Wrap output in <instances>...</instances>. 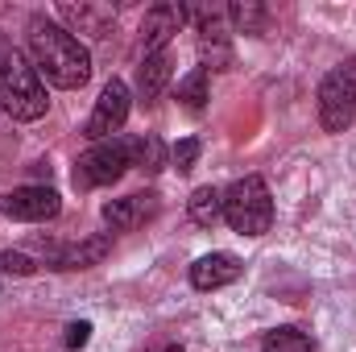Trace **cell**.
Returning a JSON list of instances; mask_svg holds the SVG:
<instances>
[{"label": "cell", "instance_id": "1", "mask_svg": "<svg viewBox=\"0 0 356 352\" xmlns=\"http://www.w3.org/2000/svg\"><path fill=\"white\" fill-rule=\"evenodd\" d=\"M29 63L46 83L63 91H75L91 79L88 46L71 29L54 25L50 17H29Z\"/></svg>", "mask_w": 356, "mask_h": 352}, {"label": "cell", "instance_id": "2", "mask_svg": "<svg viewBox=\"0 0 356 352\" xmlns=\"http://www.w3.org/2000/svg\"><path fill=\"white\" fill-rule=\"evenodd\" d=\"M0 108L13 120H38L50 108L42 75L8 38H0Z\"/></svg>", "mask_w": 356, "mask_h": 352}, {"label": "cell", "instance_id": "3", "mask_svg": "<svg viewBox=\"0 0 356 352\" xmlns=\"http://www.w3.org/2000/svg\"><path fill=\"white\" fill-rule=\"evenodd\" d=\"M224 220L241 237H261V232H269L273 228V195H269L266 178L261 175L236 178L224 191Z\"/></svg>", "mask_w": 356, "mask_h": 352}, {"label": "cell", "instance_id": "4", "mask_svg": "<svg viewBox=\"0 0 356 352\" xmlns=\"http://www.w3.org/2000/svg\"><path fill=\"white\" fill-rule=\"evenodd\" d=\"M356 120V58L332 67L319 83V125L323 133H344Z\"/></svg>", "mask_w": 356, "mask_h": 352}, {"label": "cell", "instance_id": "5", "mask_svg": "<svg viewBox=\"0 0 356 352\" xmlns=\"http://www.w3.org/2000/svg\"><path fill=\"white\" fill-rule=\"evenodd\" d=\"M133 166V137H108L95 141L88 154H79L75 162V186L91 191V186H108Z\"/></svg>", "mask_w": 356, "mask_h": 352}, {"label": "cell", "instance_id": "6", "mask_svg": "<svg viewBox=\"0 0 356 352\" xmlns=\"http://www.w3.org/2000/svg\"><path fill=\"white\" fill-rule=\"evenodd\" d=\"M129 108H133V91L124 79H108L104 91H99V99H95V112L88 116V125H83V137L91 141H108L112 133H120V125L129 120Z\"/></svg>", "mask_w": 356, "mask_h": 352}, {"label": "cell", "instance_id": "7", "mask_svg": "<svg viewBox=\"0 0 356 352\" xmlns=\"http://www.w3.org/2000/svg\"><path fill=\"white\" fill-rule=\"evenodd\" d=\"M58 211H63V199L50 186H17V191L0 195V216H8V220L42 224V220H54Z\"/></svg>", "mask_w": 356, "mask_h": 352}, {"label": "cell", "instance_id": "8", "mask_svg": "<svg viewBox=\"0 0 356 352\" xmlns=\"http://www.w3.org/2000/svg\"><path fill=\"white\" fill-rule=\"evenodd\" d=\"M99 216H104V224H108L112 232H133V228H141L145 220H154V216H158V195H154V191H145V195L108 199Z\"/></svg>", "mask_w": 356, "mask_h": 352}, {"label": "cell", "instance_id": "9", "mask_svg": "<svg viewBox=\"0 0 356 352\" xmlns=\"http://www.w3.org/2000/svg\"><path fill=\"white\" fill-rule=\"evenodd\" d=\"M182 25H186V8L182 4H154L145 13V21H141V46H145V54H162L166 42L175 38Z\"/></svg>", "mask_w": 356, "mask_h": 352}, {"label": "cell", "instance_id": "10", "mask_svg": "<svg viewBox=\"0 0 356 352\" xmlns=\"http://www.w3.org/2000/svg\"><path fill=\"white\" fill-rule=\"evenodd\" d=\"M241 269L245 265L232 253H207V257H199L191 265V286L195 290H220V286H232L241 278Z\"/></svg>", "mask_w": 356, "mask_h": 352}, {"label": "cell", "instance_id": "11", "mask_svg": "<svg viewBox=\"0 0 356 352\" xmlns=\"http://www.w3.org/2000/svg\"><path fill=\"white\" fill-rule=\"evenodd\" d=\"M58 17L71 25V33H91V38H104L108 29H112V21H116V8L112 4H71V0H63L58 4Z\"/></svg>", "mask_w": 356, "mask_h": 352}, {"label": "cell", "instance_id": "12", "mask_svg": "<svg viewBox=\"0 0 356 352\" xmlns=\"http://www.w3.org/2000/svg\"><path fill=\"white\" fill-rule=\"evenodd\" d=\"M170 75H175V63H170L166 50L162 54H145V63L137 71V95L141 99H158L166 91V83H170Z\"/></svg>", "mask_w": 356, "mask_h": 352}, {"label": "cell", "instance_id": "13", "mask_svg": "<svg viewBox=\"0 0 356 352\" xmlns=\"http://www.w3.org/2000/svg\"><path fill=\"white\" fill-rule=\"evenodd\" d=\"M186 216L199 224V228H211L224 220V191L220 186H195L191 199H186Z\"/></svg>", "mask_w": 356, "mask_h": 352}, {"label": "cell", "instance_id": "14", "mask_svg": "<svg viewBox=\"0 0 356 352\" xmlns=\"http://www.w3.org/2000/svg\"><path fill=\"white\" fill-rule=\"evenodd\" d=\"M112 241L108 237H91L83 245H71V249H58L54 253V269H88V265H99L108 257Z\"/></svg>", "mask_w": 356, "mask_h": 352}, {"label": "cell", "instance_id": "15", "mask_svg": "<svg viewBox=\"0 0 356 352\" xmlns=\"http://www.w3.org/2000/svg\"><path fill=\"white\" fill-rule=\"evenodd\" d=\"M133 166L141 175H158L166 166V145L158 133H145V137H133Z\"/></svg>", "mask_w": 356, "mask_h": 352}, {"label": "cell", "instance_id": "16", "mask_svg": "<svg viewBox=\"0 0 356 352\" xmlns=\"http://www.w3.org/2000/svg\"><path fill=\"white\" fill-rule=\"evenodd\" d=\"M261 352H315V340L302 328H269Z\"/></svg>", "mask_w": 356, "mask_h": 352}, {"label": "cell", "instance_id": "17", "mask_svg": "<svg viewBox=\"0 0 356 352\" xmlns=\"http://www.w3.org/2000/svg\"><path fill=\"white\" fill-rule=\"evenodd\" d=\"M228 25L236 33H261L266 29V8L245 0V4H228Z\"/></svg>", "mask_w": 356, "mask_h": 352}, {"label": "cell", "instance_id": "18", "mask_svg": "<svg viewBox=\"0 0 356 352\" xmlns=\"http://www.w3.org/2000/svg\"><path fill=\"white\" fill-rule=\"evenodd\" d=\"M207 83H211V75H207L203 67H195V71L178 83V99H182L186 108H195V112H199V108L211 99V95H207Z\"/></svg>", "mask_w": 356, "mask_h": 352}, {"label": "cell", "instance_id": "19", "mask_svg": "<svg viewBox=\"0 0 356 352\" xmlns=\"http://www.w3.org/2000/svg\"><path fill=\"white\" fill-rule=\"evenodd\" d=\"M33 269H38V262H33L29 253H21V249L0 253V273H8V278H29Z\"/></svg>", "mask_w": 356, "mask_h": 352}, {"label": "cell", "instance_id": "20", "mask_svg": "<svg viewBox=\"0 0 356 352\" xmlns=\"http://www.w3.org/2000/svg\"><path fill=\"white\" fill-rule=\"evenodd\" d=\"M170 162H175L178 175H186V170H195V162H199V141L195 137H182L175 150H170Z\"/></svg>", "mask_w": 356, "mask_h": 352}, {"label": "cell", "instance_id": "21", "mask_svg": "<svg viewBox=\"0 0 356 352\" xmlns=\"http://www.w3.org/2000/svg\"><path fill=\"white\" fill-rule=\"evenodd\" d=\"M88 340H91V323H88V319H79V323H71V328H67V349H83Z\"/></svg>", "mask_w": 356, "mask_h": 352}, {"label": "cell", "instance_id": "22", "mask_svg": "<svg viewBox=\"0 0 356 352\" xmlns=\"http://www.w3.org/2000/svg\"><path fill=\"white\" fill-rule=\"evenodd\" d=\"M149 352H182V344H154Z\"/></svg>", "mask_w": 356, "mask_h": 352}]
</instances>
